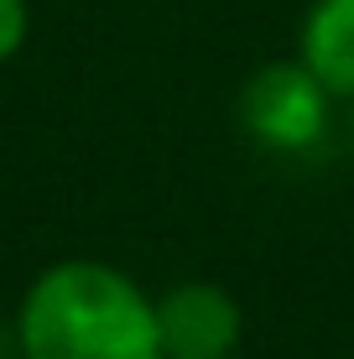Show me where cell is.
I'll list each match as a JSON object with an SVG mask.
<instances>
[{"instance_id": "cell-1", "label": "cell", "mask_w": 354, "mask_h": 359, "mask_svg": "<svg viewBox=\"0 0 354 359\" xmlns=\"http://www.w3.org/2000/svg\"><path fill=\"white\" fill-rule=\"evenodd\" d=\"M27 359H162V318L130 276L63 261L32 281L16 318Z\"/></svg>"}, {"instance_id": "cell-2", "label": "cell", "mask_w": 354, "mask_h": 359, "mask_svg": "<svg viewBox=\"0 0 354 359\" xmlns=\"http://www.w3.org/2000/svg\"><path fill=\"white\" fill-rule=\"evenodd\" d=\"M328 115V89L313 79V68H266L261 79L245 89V126L276 151H308L323 135Z\"/></svg>"}, {"instance_id": "cell-3", "label": "cell", "mask_w": 354, "mask_h": 359, "mask_svg": "<svg viewBox=\"0 0 354 359\" xmlns=\"http://www.w3.org/2000/svg\"><path fill=\"white\" fill-rule=\"evenodd\" d=\"M162 318V349L167 359H224L240 339V307L219 287H177L156 307Z\"/></svg>"}, {"instance_id": "cell-4", "label": "cell", "mask_w": 354, "mask_h": 359, "mask_svg": "<svg viewBox=\"0 0 354 359\" xmlns=\"http://www.w3.org/2000/svg\"><path fill=\"white\" fill-rule=\"evenodd\" d=\"M302 63L328 94H354V0H318L302 27Z\"/></svg>"}, {"instance_id": "cell-5", "label": "cell", "mask_w": 354, "mask_h": 359, "mask_svg": "<svg viewBox=\"0 0 354 359\" xmlns=\"http://www.w3.org/2000/svg\"><path fill=\"white\" fill-rule=\"evenodd\" d=\"M27 42V0H0V63Z\"/></svg>"}]
</instances>
